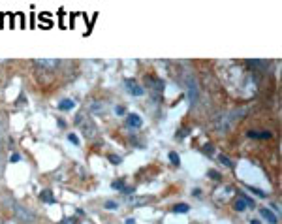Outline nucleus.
I'll list each match as a JSON object with an SVG mask.
<instances>
[{"instance_id": "15", "label": "nucleus", "mask_w": 282, "mask_h": 224, "mask_svg": "<svg viewBox=\"0 0 282 224\" xmlns=\"http://www.w3.org/2000/svg\"><path fill=\"white\" fill-rule=\"evenodd\" d=\"M249 191H252V192H254V194H256V196H260V198H265V196H267L265 192L260 191V189H256V186H249Z\"/></svg>"}, {"instance_id": "8", "label": "nucleus", "mask_w": 282, "mask_h": 224, "mask_svg": "<svg viewBox=\"0 0 282 224\" xmlns=\"http://www.w3.org/2000/svg\"><path fill=\"white\" fill-rule=\"evenodd\" d=\"M91 113L104 115V113H107V105H105L104 102H94V104L91 105Z\"/></svg>"}, {"instance_id": "1", "label": "nucleus", "mask_w": 282, "mask_h": 224, "mask_svg": "<svg viewBox=\"0 0 282 224\" xmlns=\"http://www.w3.org/2000/svg\"><path fill=\"white\" fill-rule=\"evenodd\" d=\"M75 126H77L79 132L89 139H94L96 138V134H98L96 123H94L89 115H85V113H77V115H75Z\"/></svg>"}, {"instance_id": "12", "label": "nucleus", "mask_w": 282, "mask_h": 224, "mask_svg": "<svg viewBox=\"0 0 282 224\" xmlns=\"http://www.w3.org/2000/svg\"><path fill=\"white\" fill-rule=\"evenodd\" d=\"M249 136L256 139H269L273 134H271V132H249Z\"/></svg>"}, {"instance_id": "13", "label": "nucleus", "mask_w": 282, "mask_h": 224, "mask_svg": "<svg viewBox=\"0 0 282 224\" xmlns=\"http://www.w3.org/2000/svg\"><path fill=\"white\" fill-rule=\"evenodd\" d=\"M39 198H42V202H46V204H55V198H53L51 191H42Z\"/></svg>"}, {"instance_id": "28", "label": "nucleus", "mask_w": 282, "mask_h": 224, "mask_svg": "<svg viewBox=\"0 0 282 224\" xmlns=\"http://www.w3.org/2000/svg\"><path fill=\"white\" fill-rule=\"evenodd\" d=\"M250 224H260V220H252Z\"/></svg>"}, {"instance_id": "14", "label": "nucleus", "mask_w": 282, "mask_h": 224, "mask_svg": "<svg viewBox=\"0 0 282 224\" xmlns=\"http://www.w3.org/2000/svg\"><path fill=\"white\" fill-rule=\"evenodd\" d=\"M173 211H175V213H188V211H190V205H186V204H177L175 207H173Z\"/></svg>"}, {"instance_id": "11", "label": "nucleus", "mask_w": 282, "mask_h": 224, "mask_svg": "<svg viewBox=\"0 0 282 224\" xmlns=\"http://www.w3.org/2000/svg\"><path fill=\"white\" fill-rule=\"evenodd\" d=\"M147 85L151 87L152 91H156V92H160L162 91V81H160V79H156V78H147Z\"/></svg>"}, {"instance_id": "19", "label": "nucleus", "mask_w": 282, "mask_h": 224, "mask_svg": "<svg viewBox=\"0 0 282 224\" xmlns=\"http://www.w3.org/2000/svg\"><path fill=\"white\" fill-rule=\"evenodd\" d=\"M115 111H117V115H125L126 107H125V105H117V109H115Z\"/></svg>"}, {"instance_id": "6", "label": "nucleus", "mask_w": 282, "mask_h": 224, "mask_svg": "<svg viewBox=\"0 0 282 224\" xmlns=\"http://www.w3.org/2000/svg\"><path fill=\"white\" fill-rule=\"evenodd\" d=\"M231 194H233V186H222L217 191V198L218 200H230Z\"/></svg>"}, {"instance_id": "3", "label": "nucleus", "mask_w": 282, "mask_h": 224, "mask_svg": "<svg viewBox=\"0 0 282 224\" xmlns=\"http://www.w3.org/2000/svg\"><path fill=\"white\" fill-rule=\"evenodd\" d=\"M126 91H128V94H132V96H143L145 94V89L141 85H139L138 81H134V79H126Z\"/></svg>"}, {"instance_id": "4", "label": "nucleus", "mask_w": 282, "mask_h": 224, "mask_svg": "<svg viewBox=\"0 0 282 224\" xmlns=\"http://www.w3.org/2000/svg\"><path fill=\"white\" fill-rule=\"evenodd\" d=\"M126 125L132 126V128H141V126H143V119H141V115H138V113H130V115L126 117Z\"/></svg>"}, {"instance_id": "24", "label": "nucleus", "mask_w": 282, "mask_h": 224, "mask_svg": "<svg viewBox=\"0 0 282 224\" xmlns=\"http://www.w3.org/2000/svg\"><path fill=\"white\" fill-rule=\"evenodd\" d=\"M209 177H215V179H218L220 175H218L217 171H209Z\"/></svg>"}, {"instance_id": "16", "label": "nucleus", "mask_w": 282, "mask_h": 224, "mask_svg": "<svg viewBox=\"0 0 282 224\" xmlns=\"http://www.w3.org/2000/svg\"><path fill=\"white\" fill-rule=\"evenodd\" d=\"M128 202H130V204H143L145 200H143V198H136V196H130V198H128Z\"/></svg>"}, {"instance_id": "9", "label": "nucleus", "mask_w": 282, "mask_h": 224, "mask_svg": "<svg viewBox=\"0 0 282 224\" xmlns=\"http://www.w3.org/2000/svg\"><path fill=\"white\" fill-rule=\"evenodd\" d=\"M260 215H262L265 220H269L271 224H278V218H276L275 213H271V211L265 209V207H262V209H260Z\"/></svg>"}, {"instance_id": "10", "label": "nucleus", "mask_w": 282, "mask_h": 224, "mask_svg": "<svg viewBox=\"0 0 282 224\" xmlns=\"http://www.w3.org/2000/svg\"><path fill=\"white\" fill-rule=\"evenodd\" d=\"M75 107V102H73L72 98H64L59 102V109L60 111H70V109H73Z\"/></svg>"}, {"instance_id": "20", "label": "nucleus", "mask_w": 282, "mask_h": 224, "mask_svg": "<svg viewBox=\"0 0 282 224\" xmlns=\"http://www.w3.org/2000/svg\"><path fill=\"white\" fill-rule=\"evenodd\" d=\"M170 158H171V162H173V164H179V157L175 155V153H170Z\"/></svg>"}, {"instance_id": "22", "label": "nucleus", "mask_w": 282, "mask_h": 224, "mask_svg": "<svg viewBox=\"0 0 282 224\" xmlns=\"http://www.w3.org/2000/svg\"><path fill=\"white\" fill-rule=\"evenodd\" d=\"M105 207L107 209H117V204L115 202H105Z\"/></svg>"}, {"instance_id": "25", "label": "nucleus", "mask_w": 282, "mask_h": 224, "mask_svg": "<svg viewBox=\"0 0 282 224\" xmlns=\"http://www.w3.org/2000/svg\"><path fill=\"white\" fill-rule=\"evenodd\" d=\"M126 224H136V220H134V218H128V220H126Z\"/></svg>"}, {"instance_id": "5", "label": "nucleus", "mask_w": 282, "mask_h": 224, "mask_svg": "<svg viewBox=\"0 0 282 224\" xmlns=\"http://www.w3.org/2000/svg\"><path fill=\"white\" fill-rule=\"evenodd\" d=\"M252 205H254V202H252L250 198L243 196L241 200H237V202H235V205H233V209L241 213V211H247V207H252Z\"/></svg>"}, {"instance_id": "27", "label": "nucleus", "mask_w": 282, "mask_h": 224, "mask_svg": "<svg viewBox=\"0 0 282 224\" xmlns=\"http://www.w3.org/2000/svg\"><path fill=\"white\" fill-rule=\"evenodd\" d=\"M0 160H2V145H0Z\"/></svg>"}, {"instance_id": "2", "label": "nucleus", "mask_w": 282, "mask_h": 224, "mask_svg": "<svg viewBox=\"0 0 282 224\" xmlns=\"http://www.w3.org/2000/svg\"><path fill=\"white\" fill-rule=\"evenodd\" d=\"M13 213L19 217V220H23V222H34L36 220V215H34L30 209H26V207H23L21 204H13Z\"/></svg>"}, {"instance_id": "18", "label": "nucleus", "mask_w": 282, "mask_h": 224, "mask_svg": "<svg viewBox=\"0 0 282 224\" xmlns=\"http://www.w3.org/2000/svg\"><path fill=\"white\" fill-rule=\"evenodd\" d=\"M59 224H75V218H73V217H68V218H64V220H60Z\"/></svg>"}, {"instance_id": "29", "label": "nucleus", "mask_w": 282, "mask_h": 224, "mask_svg": "<svg viewBox=\"0 0 282 224\" xmlns=\"http://www.w3.org/2000/svg\"><path fill=\"white\" fill-rule=\"evenodd\" d=\"M83 224H92V222H83Z\"/></svg>"}, {"instance_id": "23", "label": "nucleus", "mask_w": 282, "mask_h": 224, "mask_svg": "<svg viewBox=\"0 0 282 224\" xmlns=\"http://www.w3.org/2000/svg\"><path fill=\"white\" fill-rule=\"evenodd\" d=\"M10 160H12V162H17V160H21V157L17 155V153H15V155H12V158H10Z\"/></svg>"}, {"instance_id": "21", "label": "nucleus", "mask_w": 282, "mask_h": 224, "mask_svg": "<svg viewBox=\"0 0 282 224\" xmlns=\"http://www.w3.org/2000/svg\"><path fill=\"white\" fill-rule=\"evenodd\" d=\"M68 139H70V141H72V143L79 145V138H77V136H73V134H70V136H68Z\"/></svg>"}, {"instance_id": "7", "label": "nucleus", "mask_w": 282, "mask_h": 224, "mask_svg": "<svg viewBox=\"0 0 282 224\" xmlns=\"http://www.w3.org/2000/svg\"><path fill=\"white\" fill-rule=\"evenodd\" d=\"M36 64L42 66V68H55V66L60 64L59 59H38L36 60Z\"/></svg>"}, {"instance_id": "26", "label": "nucleus", "mask_w": 282, "mask_h": 224, "mask_svg": "<svg viewBox=\"0 0 282 224\" xmlns=\"http://www.w3.org/2000/svg\"><path fill=\"white\" fill-rule=\"evenodd\" d=\"M6 224H17V222H15V220H8Z\"/></svg>"}, {"instance_id": "17", "label": "nucleus", "mask_w": 282, "mask_h": 224, "mask_svg": "<svg viewBox=\"0 0 282 224\" xmlns=\"http://www.w3.org/2000/svg\"><path fill=\"white\" fill-rule=\"evenodd\" d=\"M220 160H222V162H224V164H226V166H228V168H233V164H231V160H230V158H226V157H224V155H222V157H220Z\"/></svg>"}]
</instances>
